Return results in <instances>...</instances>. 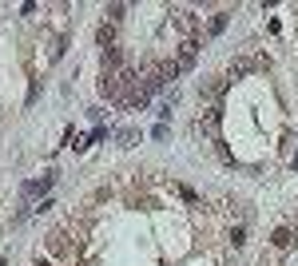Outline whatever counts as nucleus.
Here are the masks:
<instances>
[{
    "instance_id": "obj_1",
    "label": "nucleus",
    "mask_w": 298,
    "mask_h": 266,
    "mask_svg": "<svg viewBox=\"0 0 298 266\" xmlns=\"http://www.w3.org/2000/svg\"><path fill=\"white\" fill-rule=\"evenodd\" d=\"M52 183H56V171H48L44 179H32V183H24V199H36V195L52 191Z\"/></svg>"
},
{
    "instance_id": "obj_2",
    "label": "nucleus",
    "mask_w": 298,
    "mask_h": 266,
    "mask_svg": "<svg viewBox=\"0 0 298 266\" xmlns=\"http://www.w3.org/2000/svg\"><path fill=\"white\" fill-rule=\"evenodd\" d=\"M195 56H199V44H195V40H183V44H179V72H183V68H191Z\"/></svg>"
},
{
    "instance_id": "obj_3",
    "label": "nucleus",
    "mask_w": 298,
    "mask_h": 266,
    "mask_svg": "<svg viewBox=\"0 0 298 266\" xmlns=\"http://www.w3.org/2000/svg\"><path fill=\"white\" fill-rule=\"evenodd\" d=\"M270 242H274V246H278V251H290V246H294V235H290V231H286V226H278V231H274V238H270Z\"/></svg>"
},
{
    "instance_id": "obj_4",
    "label": "nucleus",
    "mask_w": 298,
    "mask_h": 266,
    "mask_svg": "<svg viewBox=\"0 0 298 266\" xmlns=\"http://www.w3.org/2000/svg\"><path fill=\"white\" fill-rule=\"evenodd\" d=\"M227 24H231V12H215V16H211V36L227 32Z\"/></svg>"
},
{
    "instance_id": "obj_5",
    "label": "nucleus",
    "mask_w": 298,
    "mask_h": 266,
    "mask_svg": "<svg viewBox=\"0 0 298 266\" xmlns=\"http://www.w3.org/2000/svg\"><path fill=\"white\" fill-rule=\"evenodd\" d=\"M96 40H100V48L107 52V48H111V40H116V28H111V24H104V28L96 32Z\"/></svg>"
},
{
    "instance_id": "obj_6",
    "label": "nucleus",
    "mask_w": 298,
    "mask_h": 266,
    "mask_svg": "<svg viewBox=\"0 0 298 266\" xmlns=\"http://www.w3.org/2000/svg\"><path fill=\"white\" fill-rule=\"evenodd\" d=\"M119 64H123V52H119V48H107L104 52V68H119Z\"/></svg>"
},
{
    "instance_id": "obj_7",
    "label": "nucleus",
    "mask_w": 298,
    "mask_h": 266,
    "mask_svg": "<svg viewBox=\"0 0 298 266\" xmlns=\"http://www.w3.org/2000/svg\"><path fill=\"white\" fill-rule=\"evenodd\" d=\"M175 24H179L183 32H195V16H191V12H175Z\"/></svg>"
},
{
    "instance_id": "obj_8",
    "label": "nucleus",
    "mask_w": 298,
    "mask_h": 266,
    "mask_svg": "<svg viewBox=\"0 0 298 266\" xmlns=\"http://www.w3.org/2000/svg\"><path fill=\"white\" fill-rule=\"evenodd\" d=\"M231 242H235V246H243V242H247V226H235V231H231Z\"/></svg>"
},
{
    "instance_id": "obj_9",
    "label": "nucleus",
    "mask_w": 298,
    "mask_h": 266,
    "mask_svg": "<svg viewBox=\"0 0 298 266\" xmlns=\"http://www.w3.org/2000/svg\"><path fill=\"white\" fill-rule=\"evenodd\" d=\"M251 68H254V64H247V60H243V64H235V68H231V75H247Z\"/></svg>"
}]
</instances>
